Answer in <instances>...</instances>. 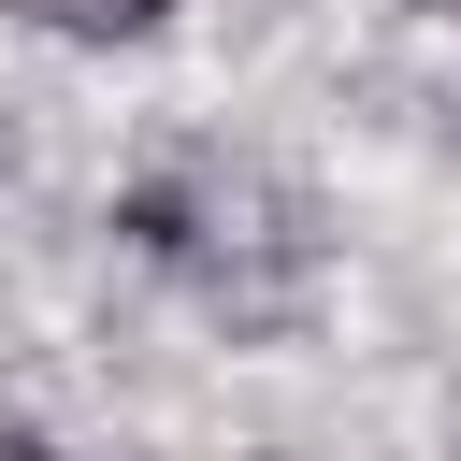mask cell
Masks as SVG:
<instances>
[{
    "instance_id": "obj_1",
    "label": "cell",
    "mask_w": 461,
    "mask_h": 461,
    "mask_svg": "<svg viewBox=\"0 0 461 461\" xmlns=\"http://www.w3.org/2000/svg\"><path fill=\"white\" fill-rule=\"evenodd\" d=\"M14 14H43V29H72V43H130V29H158L173 0H14Z\"/></svg>"
},
{
    "instance_id": "obj_2",
    "label": "cell",
    "mask_w": 461,
    "mask_h": 461,
    "mask_svg": "<svg viewBox=\"0 0 461 461\" xmlns=\"http://www.w3.org/2000/svg\"><path fill=\"white\" fill-rule=\"evenodd\" d=\"M0 461H58V447H43V432H0Z\"/></svg>"
}]
</instances>
